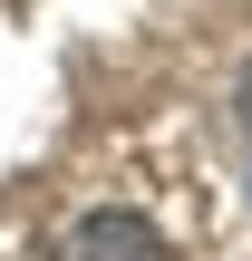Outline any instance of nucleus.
<instances>
[{
  "label": "nucleus",
  "instance_id": "obj_2",
  "mask_svg": "<svg viewBox=\"0 0 252 261\" xmlns=\"http://www.w3.org/2000/svg\"><path fill=\"white\" fill-rule=\"evenodd\" d=\"M243 126H252V68H243Z\"/></svg>",
  "mask_w": 252,
  "mask_h": 261
},
{
  "label": "nucleus",
  "instance_id": "obj_1",
  "mask_svg": "<svg viewBox=\"0 0 252 261\" xmlns=\"http://www.w3.org/2000/svg\"><path fill=\"white\" fill-rule=\"evenodd\" d=\"M58 261H175V252H165V232H155L146 213L97 203V213H78V223L58 232Z\"/></svg>",
  "mask_w": 252,
  "mask_h": 261
}]
</instances>
